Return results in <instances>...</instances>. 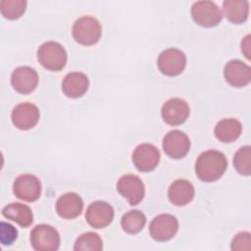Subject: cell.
Here are the masks:
<instances>
[{
    "label": "cell",
    "mask_w": 251,
    "mask_h": 251,
    "mask_svg": "<svg viewBox=\"0 0 251 251\" xmlns=\"http://www.w3.org/2000/svg\"><path fill=\"white\" fill-rule=\"evenodd\" d=\"M227 167L226 156L217 150H207L199 155L195 163L197 176L206 182L218 180L225 174Z\"/></svg>",
    "instance_id": "obj_1"
},
{
    "label": "cell",
    "mask_w": 251,
    "mask_h": 251,
    "mask_svg": "<svg viewBox=\"0 0 251 251\" xmlns=\"http://www.w3.org/2000/svg\"><path fill=\"white\" fill-rule=\"evenodd\" d=\"M37 59L45 69L58 72L66 66L68 56L65 48L60 43L47 41L38 48Z\"/></svg>",
    "instance_id": "obj_2"
},
{
    "label": "cell",
    "mask_w": 251,
    "mask_h": 251,
    "mask_svg": "<svg viewBox=\"0 0 251 251\" xmlns=\"http://www.w3.org/2000/svg\"><path fill=\"white\" fill-rule=\"evenodd\" d=\"M102 28L100 23L93 17L83 16L78 18L73 25V36L76 42L82 45H93L101 37Z\"/></svg>",
    "instance_id": "obj_3"
},
{
    "label": "cell",
    "mask_w": 251,
    "mask_h": 251,
    "mask_svg": "<svg viewBox=\"0 0 251 251\" xmlns=\"http://www.w3.org/2000/svg\"><path fill=\"white\" fill-rule=\"evenodd\" d=\"M193 21L204 27H212L220 24L223 14L215 2L202 0L193 3L191 7Z\"/></svg>",
    "instance_id": "obj_4"
},
{
    "label": "cell",
    "mask_w": 251,
    "mask_h": 251,
    "mask_svg": "<svg viewBox=\"0 0 251 251\" xmlns=\"http://www.w3.org/2000/svg\"><path fill=\"white\" fill-rule=\"evenodd\" d=\"M30 242L36 251H54L60 246V235L55 227L42 224L31 230Z\"/></svg>",
    "instance_id": "obj_5"
},
{
    "label": "cell",
    "mask_w": 251,
    "mask_h": 251,
    "mask_svg": "<svg viewBox=\"0 0 251 251\" xmlns=\"http://www.w3.org/2000/svg\"><path fill=\"white\" fill-rule=\"evenodd\" d=\"M157 64L163 75L175 76L181 74L185 69L186 57L179 49L169 48L161 52Z\"/></svg>",
    "instance_id": "obj_6"
},
{
    "label": "cell",
    "mask_w": 251,
    "mask_h": 251,
    "mask_svg": "<svg viewBox=\"0 0 251 251\" xmlns=\"http://www.w3.org/2000/svg\"><path fill=\"white\" fill-rule=\"evenodd\" d=\"M117 190L131 206H135L141 202L145 194L142 180L137 176L130 174L120 177L117 183Z\"/></svg>",
    "instance_id": "obj_7"
},
{
    "label": "cell",
    "mask_w": 251,
    "mask_h": 251,
    "mask_svg": "<svg viewBox=\"0 0 251 251\" xmlns=\"http://www.w3.org/2000/svg\"><path fill=\"white\" fill-rule=\"evenodd\" d=\"M178 229L177 219L170 214H161L155 217L149 226L150 235L157 241L172 239Z\"/></svg>",
    "instance_id": "obj_8"
},
{
    "label": "cell",
    "mask_w": 251,
    "mask_h": 251,
    "mask_svg": "<svg viewBox=\"0 0 251 251\" xmlns=\"http://www.w3.org/2000/svg\"><path fill=\"white\" fill-rule=\"evenodd\" d=\"M14 194L24 201L33 202L41 194V182L33 175L25 174L19 176L13 184Z\"/></svg>",
    "instance_id": "obj_9"
},
{
    "label": "cell",
    "mask_w": 251,
    "mask_h": 251,
    "mask_svg": "<svg viewBox=\"0 0 251 251\" xmlns=\"http://www.w3.org/2000/svg\"><path fill=\"white\" fill-rule=\"evenodd\" d=\"M160 161V152L156 146L150 143H142L132 152V162L135 168L143 173L153 171Z\"/></svg>",
    "instance_id": "obj_10"
},
{
    "label": "cell",
    "mask_w": 251,
    "mask_h": 251,
    "mask_svg": "<svg viewBox=\"0 0 251 251\" xmlns=\"http://www.w3.org/2000/svg\"><path fill=\"white\" fill-rule=\"evenodd\" d=\"M161 115L165 123L170 126H178L186 121L189 116V106L181 98L167 100L161 109Z\"/></svg>",
    "instance_id": "obj_11"
},
{
    "label": "cell",
    "mask_w": 251,
    "mask_h": 251,
    "mask_svg": "<svg viewBox=\"0 0 251 251\" xmlns=\"http://www.w3.org/2000/svg\"><path fill=\"white\" fill-rule=\"evenodd\" d=\"M163 149L169 157L181 159L189 152L190 140L182 131L172 130L169 131L163 139Z\"/></svg>",
    "instance_id": "obj_12"
},
{
    "label": "cell",
    "mask_w": 251,
    "mask_h": 251,
    "mask_svg": "<svg viewBox=\"0 0 251 251\" xmlns=\"http://www.w3.org/2000/svg\"><path fill=\"white\" fill-rule=\"evenodd\" d=\"M85 219L88 225L94 228L106 227L114 219V209L105 201H95L88 206Z\"/></svg>",
    "instance_id": "obj_13"
},
{
    "label": "cell",
    "mask_w": 251,
    "mask_h": 251,
    "mask_svg": "<svg viewBox=\"0 0 251 251\" xmlns=\"http://www.w3.org/2000/svg\"><path fill=\"white\" fill-rule=\"evenodd\" d=\"M39 117L40 114L38 108L34 104L28 102L17 105L11 115L15 126L24 130L35 126L39 121Z\"/></svg>",
    "instance_id": "obj_14"
},
{
    "label": "cell",
    "mask_w": 251,
    "mask_h": 251,
    "mask_svg": "<svg viewBox=\"0 0 251 251\" xmlns=\"http://www.w3.org/2000/svg\"><path fill=\"white\" fill-rule=\"evenodd\" d=\"M13 88L22 94L32 92L38 84V75L30 67L23 66L14 70L11 75Z\"/></svg>",
    "instance_id": "obj_15"
},
{
    "label": "cell",
    "mask_w": 251,
    "mask_h": 251,
    "mask_svg": "<svg viewBox=\"0 0 251 251\" xmlns=\"http://www.w3.org/2000/svg\"><path fill=\"white\" fill-rule=\"evenodd\" d=\"M224 75L228 84L234 87L246 86L251 79L250 67L240 60L227 62L224 69Z\"/></svg>",
    "instance_id": "obj_16"
},
{
    "label": "cell",
    "mask_w": 251,
    "mask_h": 251,
    "mask_svg": "<svg viewBox=\"0 0 251 251\" xmlns=\"http://www.w3.org/2000/svg\"><path fill=\"white\" fill-rule=\"evenodd\" d=\"M83 209L81 197L75 192H68L60 196L56 202V211L64 219L72 220L80 215Z\"/></svg>",
    "instance_id": "obj_17"
},
{
    "label": "cell",
    "mask_w": 251,
    "mask_h": 251,
    "mask_svg": "<svg viewBox=\"0 0 251 251\" xmlns=\"http://www.w3.org/2000/svg\"><path fill=\"white\" fill-rule=\"evenodd\" d=\"M89 86L86 75L80 72L69 73L63 79L62 90L70 98H78L84 95Z\"/></svg>",
    "instance_id": "obj_18"
},
{
    "label": "cell",
    "mask_w": 251,
    "mask_h": 251,
    "mask_svg": "<svg viewBox=\"0 0 251 251\" xmlns=\"http://www.w3.org/2000/svg\"><path fill=\"white\" fill-rule=\"evenodd\" d=\"M194 186L186 179H176L169 187L168 197L176 206H184L194 197Z\"/></svg>",
    "instance_id": "obj_19"
},
{
    "label": "cell",
    "mask_w": 251,
    "mask_h": 251,
    "mask_svg": "<svg viewBox=\"0 0 251 251\" xmlns=\"http://www.w3.org/2000/svg\"><path fill=\"white\" fill-rule=\"evenodd\" d=\"M2 215L11 220L16 222L22 227L29 226L33 222V215L30 208L22 203H10L2 209Z\"/></svg>",
    "instance_id": "obj_20"
},
{
    "label": "cell",
    "mask_w": 251,
    "mask_h": 251,
    "mask_svg": "<svg viewBox=\"0 0 251 251\" xmlns=\"http://www.w3.org/2000/svg\"><path fill=\"white\" fill-rule=\"evenodd\" d=\"M242 131L241 123L233 118L221 120L215 127V135L222 142H232L237 139Z\"/></svg>",
    "instance_id": "obj_21"
},
{
    "label": "cell",
    "mask_w": 251,
    "mask_h": 251,
    "mask_svg": "<svg viewBox=\"0 0 251 251\" xmlns=\"http://www.w3.org/2000/svg\"><path fill=\"white\" fill-rule=\"evenodd\" d=\"M226 18L233 24L244 23L249 15V2L245 0H226L223 3Z\"/></svg>",
    "instance_id": "obj_22"
},
{
    "label": "cell",
    "mask_w": 251,
    "mask_h": 251,
    "mask_svg": "<svg viewBox=\"0 0 251 251\" xmlns=\"http://www.w3.org/2000/svg\"><path fill=\"white\" fill-rule=\"evenodd\" d=\"M146 224L145 215L139 210H130L126 212L121 221L123 229L130 234L138 233Z\"/></svg>",
    "instance_id": "obj_23"
},
{
    "label": "cell",
    "mask_w": 251,
    "mask_h": 251,
    "mask_svg": "<svg viewBox=\"0 0 251 251\" xmlns=\"http://www.w3.org/2000/svg\"><path fill=\"white\" fill-rule=\"evenodd\" d=\"M103 248L101 237L95 232H85L78 236L75 242V251H100Z\"/></svg>",
    "instance_id": "obj_24"
},
{
    "label": "cell",
    "mask_w": 251,
    "mask_h": 251,
    "mask_svg": "<svg viewBox=\"0 0 251 251\" xmlns=\"http://www.w3.org/2000/svg\"><path fill=\"white\" fill-rule=\"evenodd\" d=\"M233 166L238 174L250 176L251 174V147L243 146L234 154Z\"/></svg>",
    "instance_id": "obj_25"
},
{
    "label": "cell",
    "mask_w": 251,
    "mask_h": 251,
    "mask_svg": "<svg viewBox=\"0 0 251 251\" xmlns=\"http://www.w3.org/2000/svg\"><path fill=\"white\" fill-rule=\"evenodd\" d=\"M26 1L25 0H2L0 2L1 14L9 20L19 19L25 11Z\"/></svg>",
    "instance_id": "obj_26"
},
{
    "label": "cell",
    "mask_w": 251,
    "mask_h": 251,
    "mask_svg": "<svg viewBox=\"0 0 251 251\" xmlns=\"http://www.w3.org/2000/svg\"><path fill=\"white\" fill-rule=\"evenodd\" d=\"M251 249V236L247 231L237 233L231 241V250L249 251Z\"/></svg>",
    "instance_id": "obj_27"
},
{
    "label": "cell",
    "mask_w": 251,
    "mask_h": 251,
    "mask_svg": "<svg viewBox=\"0 0 251 251\" xmlns=\"http://www.w3.org/2000/svg\"><path fill=\"white\" fill-rule=\"evenodd\" d=\"M18 231L10 224L2 222L0 225V239L3 245H11L17 239Z\"/></svg>",
    "instance_id": "obj_28"
},
{
    "label": "cell",
    "mask_w": 251,
    "mask_h": 251,
    "mask_svg": "<svg viewBox=\"0 0 251 251\" xmlns=\"http://www.w3.org/2000/svg\"><path fill=\"white\" fill-rule=\"evenodd\" d=\"M241 51L245 55V57L250 59V35H246L241 42Z\"/></svg>",
    "instance_id": "obj_29"
}]
</instances>
